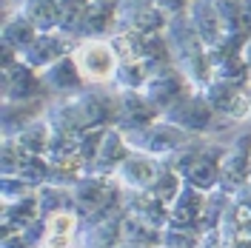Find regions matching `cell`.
<instances>
[{"mask_svg": "<svg viewBox=\"0 0 251 248\" xmlns=\"http://www.w3.org/2000/svg\"><path fill=\"white\" fill-rule=\"evenodd\" d=\"M163 120H169V123H174L177 128H183L186 134H203V131H208L211 123L217 120V111L211 109L208 100L194 89V92L186 94L177 106H172V109L166 111Z\"/></svg>", "mask_w": 251, "mask_h": 248, "instance_id": "cell-4", "label": "cell"}, {"mask_svg": "<svg viewBox=\"0 0 251 248\" xmlns=\"http://www.w3.org/2000/svg\"><path fill=\"white\" fill-rule=\"evenodd\" d=\"M249 120H251V83H249Z\"/></svg>", "mask_w": 251, "mask_h": 248, "instance_id": "cell-22", "label": "cell"}, {"mask_svg": "<svg viewBox=\"0 0 251 248\" xmlns=\"http://www.w3.org/2000/svg\"><path fill=\"white\" fill-rule=\"evenodd\" d=\"M117 29V0H92L80 20L77 40H100L111 37Z\"/></svg>", "mask_w": 251, "mask_h": 248, "instance_id": "cell-10", "label": "cell"}, {"mask_svg": "<svg viewBox=\"0 0 251 248\" xmlns=\"http://www.w3.org/2000/svg\"><path fill=\"white\" fill-rule=\"evenodd\" d=\"M186 17H188V23H191V29L197 31V37L203 40L205 49L217 46L220 40L226 37L223 23H220V17H217V9H214L211 0H191Z\"/></svg>", "mask_w": 251, "mask_h": 248, "instance_id": "cell-11", "label": "cell"}, {"mask_svg": "<svg viewBox=\"0 0 251 248\" xmlns=\"http://www.w3.org/2000/svg\"><path fill=\"white\" fill-rule=\"evenodd\" d=\"M75 43H77V40L66 37L63 31H40L29 46L20 51V60L26 63V66H31L34 72H43V69H49L54 60L66 57Z\"/></svg>", "mask_w": 251, "mask_h": 248, "instance_id": "cell-5", "label": "cell"}, {"mask_svg": "<svg viewBox=\"0 0 251 248\" xmlns=\"http://www.w3.org/2000/svg\"><path fill=\"white\" fill-rule=\"evenodd\" d=\"M43 92L46 89L40 72H34L23 60H17L12 69H3V103H34Z\"/></svg>", "mask_w": 251, "mask_h": 248, "instance_id": "cell-6", "label": "cell"}, {"mask_svg": "<svg viewBox=\"0 0 251 248\" xmlns=\"http://www.w3.org/2000/svg\"><path fill=\"white\" fill-rule=\"evenodd\" d=\"M17 9L37 31H57L60 29V9L57 0H20Z\"/></svg>", "mask_w": 251, "mask_h": 248, "instance_id": "cell-13", "label": "cell"}, {"mask_svg": "<svg viewBox=\"0 0 251 248\" xmlns=\"http://www.w3.org/2000/svg\"><path fill=\"white\" fill-rule=\"evenodd\" d=\"M140 92L151 100V106H154V109L160 111V117H163V114L172 109V106H177L186 94L194 92V86L188 83V77L174 66V63H169V66H160L154 72H149V80H146V86H143Z\"/></svg>", "mask_w": 251, "mask_h": 248, "instance_id": "cell-2", "label": "cell"}, {"mask_svg": "<svg viewBox=\"0 0 251 248\" xmlns=\"http://www.w3.org/2000/svg\"><path fill=\"white\" fill-rule=\"evenodd\" d=\"M160 111L151 106V100L143 92H117V111H114V125L120 131H134L143 125L154 123Z\"/></svg>", "mask_w": 251, "mask_h": 248, "instance_id": "cell-9", "label": "cell"}, {"mask_svg": "<svg viewBox=\"0 0 251 248\" xmlns=\"http://www.w3.org/2000/svg\"><path fill=\"white\" fill-rule=\"evenodd\" d=\"M117 3H154V0H117Z\"/></svg>", "mask_w": 251, "mask_h": 248, "instance_id": "cell-21", "label": "cell"}, {"mask_svg": "<svg viewBox=\"0 0 251 248\" xmlns=\"http://www.w3.org/2000/svg\"><path fill=\"white\" fill-rule=\"evenodd\" d=\"M72 57L77 63L86 86H106V83L114 80L117 69H120V57H117V51H114L109 37L77 40L72 46Z\"/></svg>", "mask_w": 251, "mask_h": 248, "instance_id": "cell-1", "label": "cell"}, {"mask_svg": "<svg viewBox=\"0 0 251 248\" xmlns=\"http://www.w3.org/2000/svg\"><path fill=\"white\" fill-rule=\"evenodd\" d=\"M240 6H243V17H246V23L251 29V0H240Z\"/></svg>", "mask_w": 251, "mask_h": 248, "instance_id": "cell-20", "label": "cell"}, {"mask_svg": "<svg viewBox=\"0 0 251 248\" xmlns=\"http://www.w3.org/2000/svg\"><path fill=\"white\" fill-rule=\"evenodd\" d=\"M117 177L120 183L134 188H151L154 180L160 177V166L154 163L151 154H143V151H131L123 163L117 166Z\"/></svg>", "mask_w": 251, "mask_h": 248, "instance_id": "cell-12", "label": "cell"}, {"mask_svg": "<svg viewBox=\"0 0 251 248\" xmlns=\"http://www.w3.org/2000/svg\"><path fill=\"white\" fill-rule=\"evenodd\" d=\"M37 34H40V31H37V29L29 23V20L23 17V12H20V9H17L15 15H9L6 20H3V31H0V37H3V46L15 49L17 54L29 46Z\"/></svg>", "mask_w": 251, "mask_h": 248, "instance_id": "cell-14", "label": "cell"}, {"mask_svg": "<svg viewBox=\"0 0 251 248\" xmlns=\"http://www.w3.org/2000/svg\"><path fill=\"white\" fill-rule=\"evenodd\" d=\"M149 80V69L140 60H123L117 74H114V86L120 92H140Z\"/></svg>", "mask_w": 251, "mask_h": 248, "instance_id": "cell-17", "label": "cell"}, {"mask_svg": "<svg viewBox=\"0 0 251 248\" xmlns=\"http://www.w3.org/2000/svg\"><path fill=\"white\" fill-rule=\"evenodd\" d=\"M40 80H43L46 94H54V97H75V94H80L86 89V80L80 74L72 51L66 57H60V60H54L49 69H43Z\"/></svg>", "mask_w": 251, "mask_h": 248, "instance_id": "cell-8", "label": "cell"}, {"mask_svg": "<svg viewBox=\"0 0 251 248\" xmlns=\"http://www.w3.org/2000/svg\"><path fill=\"white\" fill-rule=\"evenodd\" d=\"M166 26H169V15H163L154 3H117V29L160 34L166 31Z\"/></svg>", "mask_w": 251, "mask_h": 248, "instance_id": "cell-7", "label": "cell"}, {"mask_svg": "<svg viewBox=\"0 0 251 248\" xmlns=\"http://www.w3.org/2000/svg\"><path fill=\"white\" fill-rule=\"evenodd\" d=\"M154 6L169 17H177V15H186L191 0H154Z\"/></svg>", "mask_w": 251, "mask_h": 248, "instance_id": "cell-18", "label": "cell"}, {"mask_svg": "<svg viewBox=\"0 0 251 248\" xmlns=\"http://www.w3.org/2000/svg\"><path fill=\"white\" fill-rule=\"evenodd\" d=\"M75 231H77L75 214L54 211V214H49V220H46V237H43V243H46V248H66L72 243Z\"/></svg>", "mask_w": 251, "mask_h": 248, "instance_id": "cell-15", "label": "cell"}, {"mask_svg": "<svg viewBox=\"0 0 251 248\" xmlns=\"http://www.w3.org/2000/svg\"><path fill=\"white\" fill-rule=\"evenodd\" d=\"M243 60H246V66L251 69V34L246 37V43H243Z\"/></svg>", "mask_w": 251, "mask_h": 248, "instance_id": "cell-19", "label": "cell"}, {"mask_svg": "<svg viewBox=\"0 0 251 248\" xmlns=\"http://www.w3.org/2000/svg\"><path fill=\"white\" fill-rule=\"evenodd\" d=\"M200 94L217 111V117H228V120H246L249 117V86L211 77L200 89Z\"/></svg>", "mask_w": 251, "mask_h": 248, "instance_id": "cell-3", "label": "cell"}, {"mask_svg": "<svg viewBox=\"0 0 251 248\" xmlns=\"http://www.w3.org/2000/svg\"><path fill=\"white\" fill-rule=\"evenodd\" d=\"M249 180H251V171H249Z\"/></svg>", "mask_w": 251, "mask_h": 248, "instance_id": "cell-23", "label": "cell"}, {"mask_svg": "<svg viewBox=\"0 0 251 248\" xmlns=\"http://www.w3.org/2000/svg\"><path fill=\"white\" fill-rule=\"evenodd\" d=\"M92 0H57V9H60V29L66 37L77 40V29H80V20L86 15Z\"/></svg>", "mask_w": 251, "mask_h": 248, "instance_id": "cell-16", "label": "cell"}]
</instances>
